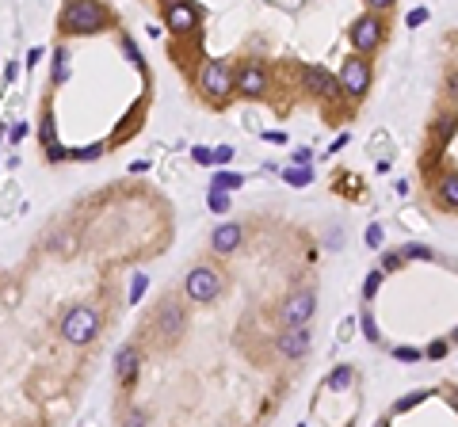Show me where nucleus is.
<instances>
[{
    "mask_svg": "<svg viewBox=\"0 0 458 427\" xmlns=\"http://www.w3.org/2000/svg\"><path fill=\"white\" fill-rule=\"evenodd\" d=\"M114 23V12L103 4H66L57 12V31L61 34H99Z\"/></svg>",
    "mask_w": 458,
    "mask_h": 427,
    "instance_id": "f257e3e1",
    "label": "nucleus"
},
{
    "mask_svg": "<svg viewBox=\"0 0 458 427\" xmlns=\"http://www.w3.org/2000/svg\"><path fill=\"white\" fill-rule=\"evenodd\" d=\"M233 84H237V69H233L229 58L206 61L203 73H199V92H203V99L210 107H218V111L233 99Z\"/></svg>",
    "mask_w": 458,
    "mask_h": 427,
    "instance_id": "f03ea898",
    "label": "nucleus"
},
{
    "mask_svg": "<svg viewBox=\"0 0 458 427\" xmlns=\"http://www.w3.org/2000/svg\"><path fill=\"white\" fill-rule=\"evenodd\" d=\"M386 31H390L386 16H378V12H363V16H355L352 27H348V42H352V50L359 54V58H370V54L386 42Z\"/></svg>",
    "mask_w": 458,
    "mask_h": 427,
    "instance_id": "7ed1b4c3",
    "label": "nucleus"
},
{
    "mask_svg": "<svg viewBox=\"0 0 458 427\" xmlns=\"http://www.w3.org/2000/svg\"><path fill=\"white\" fill-rule=\"evenodd\" d=\"M221 290H226V275L218 267H210V263H195L188 271V279H183V294L195 305H210Z\"/></svg>",
    "mask_w": 458,
    "mask_h": 427,
    "instance_id": "20e7f679",
    "label": "nucleus"
},
{
    "mask_svg": "<svg viewBox=\"0 0 458 427\" xmlns=\"http://www.w3.org/2000/svg\"><path fill=\"white\" fill-rule=\"evenodd\" d=\"M157 332H161L164 344H180L183 332H188V305L180 302V298L164 294L161 302H157V317H153Z\"/></svg>",
    "mask_w": 458,
    "mask_h": 427,
    "instance_id": "39448f33",
    "label": "nucleus"
},
{
    "mask_svg": "<svg viewBox=\"0 0 458 427\" xmlns=\"http://www.w3.org/2000/svg\"><path fill=\"white\" fill-rule=\"evenodd\" d=\"M99 332V313L92 309V305H73V309L61 317V340L73 347H84L92 344Z\"/></svg>",
    "mask_w": 458,
    "mask_h": 427,
    "instance_id": "423d86ee",
    "label": "nucleus"
},
{
    "mask_svg": "<svg viewBox=\"0 0 458 427\" xmlns=\"http://www.w3.org/2000/svg\"><path fill=\"white\" fill-rule=\"evenodd\" d=\"M302 88L310 92V96H317L321 103H325V115H332V107L344 99L340 81H336V76L328 73L325 65H302Z\"/></svg>",
    "mask_w": 458,
    "mask_h": 427,
    "instance_id": "0eeeda50",
    "label": "nucleus"
},
{
    "mask_svg": "<svg viewBox=\"0 0 458 427\" xmlns=\"http://www.w3.org/2000/svg\"><path fill=\"white\" fill-rule=\"evenodd\" d=\"M340 88H344V96L348 99H355L359 103L363 96L370 92V81H375V69H370V58H359V54H352V58L340 65Z\"/></svg>",
    "mask_w": 458,
    "mask_h": 427,
    "instance_id": "6e6552de",
    "label": "nucleus"
},
{
    "mask_svg": "<svg viewBox=\"0 0 458 427\" xmlns=\"http://www.w3.org/2000/svg\"><path fill=\"white\" fill-rule=\"evenodd\" d=\"M161 19L168 23V31L176 39H203L199 27H203V8L195 4H161Z\"/></svg>",
    "mask_w": 458,
    "mask_h": 427,
    "instance_id": "1a4fd4ad",
    "label": "nucleus"
},
{
    "mask_svg": "<svg viewBox=\"0 0 458 427\" xmlns=\"http://www.w3.org/2000/svg\"><path fill=\"white\" fill-rule=\"evenodd\" d=\"M233 92H237L241 99H248V103L268 99V65H263V61H241Z\"/></svg>",
    "mask_w": 458,
    "mask_h": 427,
    "instance_id": "9d476101",
    "label": "nucleus"
},
{
    "mask_svg": "<svg viewBox=\"0 0 458 427\" xmlns=\"http://www.w3.org/2000/svg\"><path fill=\"white\" fill-rule=\"evenodd\" d=\"M313 309H317V294H313V290H295V294H286L283 305H279L283 329H306Z\"/></svg>",
    "mask_w": 458,
    "mask_h": 427,
    "instance_id": "9b49d317",
    "label": "nucleus"
},
{
    "mask_svg": "<svg viewBox=\"0 0 458 427\" xmlns=\"http://www.w3.org/2000/svg\"><path fill=\"white\" fill-rule=\"evenodd\" d=\"M138 370H141V347L138 344L119 347V355H114V378H119V386L130 389L138 382Z\"/></svg>",
    "mask_w": 458,
    "mask_h": 427,
    "instance_id": "f8f14e48",
    "label": "nucleus"
},
{
    "mask_svg": "<svg viewBox=\"0 0 458 427\" xmlns=\"http://www.w3.org/2000/svg\"><path fill=\"white\" fill-rule=\"evenodd\" d=\"M310 344H313L310 329H283L275 336V351L283 355V359H302V355L310 351Z\"/></svg>",
    "mask_w": 458,
    "mask_h": 427,
    "instance_id": "ddd939ff",
    "label": "nucleus"
},
{
    "mask_svg": "<svg viewBox=\"0 0 458 427\" xmlns=\"http://www.w3.org/2000/svg\"><path fill=\"white\" fill-rule=\"evenodd\" d=\"M428 134H432V145H443V149H447V141L458 134V107L435 111V115H432V126H428Z\"/></svg>",
    "mask_w": 458,
    "mask_h": 427,
    "instance_id": "4468645a",
    "label": "nucleus"
},
{
    "mask_svg": "<svg viewBox=\"0 0 458 427\" xmlns=\"http://www.w3.org/2000/svg\"><path fill=\"white\" fill-rule=\"evenodd\" d=\"M241 240H245V229H241L237 222H221L218 229L210 233V248H214L218 256L237 252V248H241Z\"/></svg>",
    "mask_w": 458,
    "mask_h": 427,
    "instance_id": "2eb2a0df",
    "label": "nucleus"
},
{
    "mask_svg": "<svg viewBox=\"0 0 458 427\" xmlns=\"http://www.w3.org/2000/svg\"><path fill=\"white\" fill-rule=\"evenodd\" d=\"M435 206L439 210H458V168H447V172L435 180Z\"/></svg>",
    "mask_w": 458,
    "mask_h": 427,
    "instance_id": "dca6fc26",
    "label": "nucleus"
},
{
    "mask_svg": "<svg viewBox=\"0 0 458 427\" xmlns=\"http://www.w3.org/2000/svg\"><path fill=\"white\" fill-rule=\"evenodd\" d=\"M336 183H340L336 191H340L344 198H355V202L363 198V180H359V176H352V172H340V176H336Z\"/></svg>",
    "mask_w": 458,
    "mask_h": 427,
    "instance_id": "f3484780",
    "label": "nucleus"
},
{
    "mask_svg": "<svg viewBox=\"0 0 458 427\" xmlns=\"http://www.w3.org/2000/svg\"><path fill=\"white\" fill-rule=\"evenodd\" d=\"M241 183H245V176H241V172H218L210 180V191H226V195H233Z\"/></svg>",
    "mask_w": 458,
    "mask_h": 427,
    "instance_id": "a211bd4d",
    "label": "nucleus"
},
{
    "mask_svg": "<svg viewBox=\"0 0 458 427\" xmlns=\"http://www.w3.org/2000/svg\"><path fill=\"white\" fill-rule=\"evenodd\" d=\"M355 382V366H336V374L325 378V389H348Z\"/></svg>",
    "mask_w": 458,
    "mask_h": 427,
    "instance_id": "6ab92c4d",
    "label": "nucleus"
},
{
    "mask_svg": "<svg viewBox=\"0 0 458 427\" xmlns=\"http://www.w3.org/2000/svg\"><path fill=\"white\" fill-rule=\"evenodd\" d=\"M390 153H393L390 134H386V130H378L375 138H370V156H375V160H390Z\"/></svg>",
    "mask_w": 458,
    "mask_h": 427,
    "instance_id": "aec40b11",
    "label": "nucleus"
},
{
    "mask_svg": "<svg viewBox=\"0 0 458 427\" xmlns=\"http://www.w3.org/2000/svg\"><path fill=\"white\" fill-rule=\"evenodd\" d=\"M283 180L290 183V187H310L313 172H310V168H283Z\"/></svg>",
    "mask_w": 458,
    "mask_h": 427,
    "instance_id": "412c9836",
    "label": "nucleus"
},
{
    "mask_svg": "<svg viewBox=\"0 0 458 427\" xmlns=\"http://www.w3.org/2000/svg\"><path fill=\"white\" fill-rule=\"evenodd\" d=\"M359 324H363V336H367L375 347H382V332H378V324H375V313H370V309H363Z\"/></svg>",
    "mask_w": 458,
    "mask_h": 427,
    "instance_id": "4be33fe9",
    "label": "nucleus"
},
{
    "mask_svg": "<svg viewBox=\"0 0 458 427\" xmlns=\"http://www.w3.org/2000/svg\"><path fill=\"white\" fill-rule=\"evenodd\" d=\"M206 206H210L214 214H229V206H233V195H226V191H210V195H206Z\"/></svg>",
    "mask_w": 458,
    "mask_h": 427,
    "instance_id": "5701e85b",
    "label": "nucleus"
},
{
    "mask_svg": "<svg viewBox=\"0 0 458 427\" xmlns=\"http://www.w3.org/2000/svg\"><path fill=\"white\" fill-rule=\"evenodd\" d=\"M363 240H367V248H375V252H382V240H386V229L378 222L367 225V233H363Z\"/></svg>",
    "mask_w": 458,
    "mask_h": 427,
    "instance_id": "b1692460",
    "label": "nucleus"
},
{
    "mask_svg": "<svg viewBox=\"0 0 458 427\" xmlns=\"http://www.w3.org/2000/svg\"><path fill=\"white\" fill-rule=\"evenodd\" d=\"M401 256H405V260H439L428 244H405V248H401Z\"/></svg>",
    "mask_w": 458,
    "mask_h": 427,
    "instance_id": "393cba45",
    "label": "nucleus"
},
{
    "mask_svg": "<svg viewBox=\"0 0 458 427\" xmlns=\"http://www.w3.org/2000/svg\"><path fill=\"white\" fill-rule=\"evenodd\" d=\"M382 279H386V275L378 271V267H375V271L367 275V282H363V302H370V298L378 294V287H382Z\"/></svg>",
    "mask_w": 458,
    "mask_h": 427,
    "instance_id": "a878e982",
    "label": "nucleus"
},
{
    "mask_svg": "<svg viewBox=\"0 0 458 427\" xmlns=\"http://www.w3.org/2000/svg\"><path fill=\"white\" fill-rule=\"evenodd\" d=\"M401 263H405V256H401V252H386V256H382V263H378V271H382V275H393V271L401 267Z\"/></svg>",
    "mask_w": 458,
    "mask_h": 427,
    "instance_id": "bb28decb",
    "label": "nucleus"
},
{
    "mask_svg": "<svg viewBox=\"0 0 458 427\" xmlns=\"http://www.w3.org/2000/svg\"><path fill=\"white\" fill-rule=\"evenodd\" d=\"M424 397H428V389H417V393H405V397H401L397 404H393V412H409L412 404H420V401H424Z\"/></svg>",
    "mask_w": 458,
    "mask_h": 427,
    "instance_id": "cd10ccee",
    "label": "nucleus"
},
{
    "mask_svg": "<svg viewBox=\"0 0 458 427\" xmlns=\"http://www.w3.org/2000/svg\"><path fill=\"white\" fill-rule=\"evenodd\" d=\"M352 336H355V317H344L340 324H336V340H340V344H348Z\"/></svg>",
    "mask_w": 458,
    "mask_h": 427,
    "instance_id": "c85d7f7f",
    "label": "nucleus"
},
{
    "mask_svg": "<svg viewBox=\"0 0 458 427\" xmlns=\"http://www.w3.org/2000/svg\"><path fill=\"white\" fill-rule=\"evenodd\" d=\"M447 351H450V344H447V336L443 340H432V344H428V359H447Z\"/></svg>",
    "mask_w": 458,
    "mask_h": 427,
    "instance_id": "c756f323",
    "label": "nucleus"
},
{
    "mask_svg": "<svg viewBox=\"0 0 458 427\" xmlns=\"http://www.w3.org/2000/svg\"><path fill=\"white\" fill-rule=\"evenodd\" d=\"M191 160H195V165H214V149L195 145V149H191Z\"/></svg>",
    "mask_w": 458,
    "mask_h": 427,
    "instance_id": "7c9ffc66",
    "label": "nucleus"
},
{
    "mask_svg": "<svg viewBox=\"0 0 458 427\" xmlns=\"http://www.w3.org/2000/svg\"><path fill=\"white\" fill-rule=\"evenodd\" d=\"M393 359H397V362H417L420 351H417V347H393Z\"/></svg>",
    "mask_w": 458,
    "mask_h": 427,
    "instance_id": "2f4dec72",
    "label": "nucleus"
},
{
    "mask_svg": "<svg viewBox=\"0 0 458 427\" xmlns=\"http://www.w3.org/2000/svg\"><path fill=\"white\" fill-rule=\"evenodd\" d=\"M233 156H237V153H233V145H218V149H214V165H229Z\"/></svg>",
    "mask_w": 458,
    "mask_h": 427,
    "instance_id": "473e14b6",
    "label": "nucleus"
},
{
    "mask_svg": "<svg viewBox=\"0 0 458 427\" xmlns=\"http://www.w3.org/2000/svg\"><path fill=\"white\" fill-rule=\"evenodd\" d=\"M290 160H295L298 168H310V160H313V149H306V145H302V149H295V156H290Z\"/></svg>",
    "mask_w": 458,
    "mask_h": 427,
    "instance_id": "72a5a7b5",
    "label": "nucleus"
},
{
    "mask_svg": "<svg viewBox=\"0 0 458 427\" xmlns=\"http://www.w3.org/2000/svg\"><path fill=\"white\" fill-rule=\"evenodd\" d=\"M123 427H146V412L130 408V412H126V424H123Z\"/></svg>",
    "mask_w": 458,
    "mask_h": 427,
    "instance_id": "f704fd0d",
    "label": "nucleus"
},
{
    "mask_svg": "<svg viewBox=\"0 0 458 427\" xmlns=\"http://www.w3.org/2000/svg\"><path fill=\"white\" fill-rule=\"evenodd\" d=\"M141 294H146V275H138V279H134V287H130V302H138Z\"/></svg>",
    "mask_w": 458,
    "mask_h": 427,
    "instance_id": "c9c22d12",
    "label": "nucleus"
},
{
    "mask_svg": "<svg viewBox=\"0 0 458 427\" xmlns=\"http://www.w3.org/2000/svg\"><path fill=\"white\" fill-rule=\"evenodd\" d=\"M23 134H27V126H23V123H16V126L8 130V141H12V145H19V141H23Z\"/></svg>",
    "mask_w": 458,
    "mask_h": 427,
    "instance_id": "e433bc0d",
    "label": "nucleus"
},
{
    "mask_svg": "<svg viewBox=\"0 0 458 427\" xmlns=\"http://www.w3.org/2000/svg\"><path fill=\"white\" fill-rule=\"evenodd\" d=\"M447 96L455 99V107H458V73H450V76H447Z\"/></svg>",
    "mask_w": 458,
    "mask_h": 427,
    "instance_id": "4c0bfd02",
    "label": "nucleus"
},
{
    "mask_svg": "<svg viewBox=\"0 0 458 427\" xmlns=\"http://www.w3.org/2000/svg\"><path fill=\"white\" fill-rule=\"evenodd\" d=\"M428 19V8H417V12H409V27H420Z\"/></svg>",
    "mask_w": 458,
    "mask_h": 427,
    "instance_id": "58836bf2",
    "label": "nucleus"
},
{
    "mask_svg": "<svg viewBox=\"0 0 458 427\" xmlns=\"http://www.w3.org/2000/svg\"><path fill=\"white\" fill-rule=\"evenodd\" d=\"M263 141H271V145H283V141H286V134H279V130H268V134H263Z\"/></svg>",
    "mask_w": 458,
    "mask_h": 427,
    "instance_id": "ea45409f",
    "label": "nucleus"
},
{
    "mask_svg": "<svg viewBox=\"0 0 458 427\" xmlns=\"http://www.w3.org/2000/svg\"><path fill=\"white\" fill-rule=\"evenodd\" d=\"M16 76H19V69H16V61H12V65H8V69H4V81H8V84H12V81H16Z\"/></svg>",
    "mask_w": 458,
    "mask_h": 427,
    "instance_id": "a19ab883",
    "label": "nucleus"
},
{
    "mask_svg": "<svg viewBox=\"0 0 458 427\" xmlns=\"http://www.w3.org/2000/svg\"><path fill=\"white\" fill-rule=\"evenodd\" d=\"M447 344H458V329H455V332H450V336H447Z\"/></svg>",
    "mask_w": 458,
    "mask_h": 427,
    "instance_id": "79ce46f5",
    "label": "nucleus"
},
{
    "mask_svg": "<svg viewBox=\"0 0 458 427\" xmlns=\"http://www.w3.org/2000/svg\"><path fill=\"white\" fill-rule=\"evenodd\" d=\"M378 427H390V419H378Z\"/></svg>",
    "mask_w": 458,
    "mask_h": 427,
    "instance_id": "37998d69",
    "label": "nucleus"
},
{
    "mask_svg": "<svg viewBox=\"0 0 458 427\" xmlns=\"http://www.w3.org/2000/svg\"><path fill=\"white\" fill-rule=\"evenodd\" d=\"M81 427H92V419H84V424H81Z\"/></svg>",
    "mask_w": 458,
    "mask_h": 427,
    "instance_id": "c03bdc74",
    "label": "nucleus"
}]
</instances>
